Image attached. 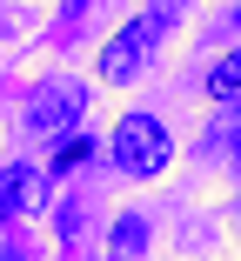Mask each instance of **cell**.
Instances as JSON below:
<instances>
[{"mask_svg": "<svg viewBox=\"0 0 241 261\" xmlns=\"http://www.w3.org/2000/svg\"><path fill=\"white\" fill-rule=\"evenodd\" d=\"M81 108H87V87H81V81H40L34 100H27V134L61 141V134L81 127Z\"/></svg>", "mask_w": 241, "mask_h": 261, "instance_id": "obj_2", "label": "cell"}, {"mask_svg": "<svg viewBox=\"0 0 241 261\" xmlns=\"http://www.w3.org/2000/svg\"><path fill=\"white\" fill-rule=\"evenodd\" d=\"M87 154H94V141H87L81 127H74V134H61V147H54V174H74Z\"/></svg>", "mask_w": 241, "mask_h": 261, "instance_id": "obj_6", "label": "cell"}, {"mask_svg": "<svg viewBox=\"0 0 241 261\" xmlns=\"http://www.w3.org/2000/svg\"><path fill=\"white\" fill-rule=\"evenodd\" d=\"M154 34H161V20H154V14L127 20V27L101 47V81H114V87H121V81H134V74H141V61H148V47H154Z\"/></svg>", "mask_w": 241, "mask_h": 261, "instance_id": "obj_3", "label": "cell"}, {"mask_svg": "<svg viewBox=\"0 0 241 261\" xmlns=\"http://www.w3.org/2000/svg\"><path fill=\"white\" fill-rule=\"evenodd\" d=\"M141 241H148V221H141V215H127V221L114 228V254H141Z\"/></svg>", "mask_w": 241, "mask_h": 261, "instance_id": "obj_7", "label": "cell"}, {"mask_svg": "<svg viewBox=\"0 0 241 261\" xmlns=\"http://www.w3.org/2000/svg\"><path fill=\"white\" fill-rule=\"evenodd\" d=\"M114 168L127 174V181H154L168 161H174V141H168V127H161V114H121L114 121Z\"/></svg>", "mask_w": 241, "mask_h": 261, "instance_id": "obj_1", "label": "cell"}, {"mask_svg": "<svg viewBox=\"0 0 241 261\" xmlns=\"http://www.w3.org/2000/svg\"><path fill=\"white\" fill-rule=\"evenodd\" d=\"M228 20H234V27H241V7H234V14H228Z\"/></svg>", "mask_w": 241, "mask_h": 261, "instance_id": "obj_9", "label": "cell"}, {"mask_svg": "<svg viewBox=\"0 0 241 261\" xmlns=\"http://www.w3.org/2000/svg\"><path fill=\"white\" fill-rule=\"evenodd\" d=\"M208 94H215V100H234V94H241V47L208 67Z\"/></svg>", "mask_w": 241, "mask_h": 261, "instance_id": "obj_5", "label": "cell"}, {"mask_svg": "<svg viewBox=\"0 0 241 261\" xmlns=\"http://www.w3.org/2000/svg\"><path fill=\"white\" fill-rule=\"evenodd\" d=\"M34 188H40V174H34L27 161H14V168H0V215H7V221H14V215H27V207L40 201Z\"/></svg>", "mask_w": 241, "mask_h": 261, "instance_id": "obj_4", "label": "cell"}, {"mask_svg": "<svg viewBox=\"0 0 241 261\" xmlns=\"http://www.w3.org/2000/svg\"><path fill=\"white\" fill-rule=\"evenodd\" d=\"M81 7H87V0H67V14H81Z\"/></svg>", "mask_w": 241, "mask_h": 261, "instance_id": "obj_8", "label": "cell"}]
</instances>
